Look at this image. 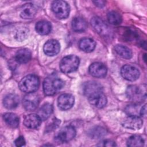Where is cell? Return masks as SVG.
Here are the masks:
<instances>
[{
    "label": "cell",
    "instance_id": "8992f818",
    "mask_svg": "<svg viewBox=\"0 0 147 147\" xmlns=\"http://www.w3.org/2000/svg\"><path fill=\"white\" fill-rule=\"evenodd\" d=\"M76 130L72 126L63 127L55 136V140L59 143L67 142L72 140L76 135Z\"/></svg>",
    "mask_w": 147,
    "mask_h": 147
},
{
    "label": "cell",
    "instance_id": "2e32d148",
    "mask_svg": "<svg viewBox=\"0 0 147 147\" xmlns=\"http://www.w3.org/2000/svg\"><path fill=\"white\" fill-rule=\"evenodd\" d=\"M98 91H103V88L99 83L96 82H87L83 86V92L87 96Z\"/></svg>",
    "mask_w": 147,
    "mask_h": 147
},
{
    "label": "cell",
    "instance_id": "d6a6232c",
    "mask_svg": "<svg viewBox=\"0 0 147 147\" xmlns=\"http://www.w3.org/2000/svg\"><path fill=\"white\" fill-rule=\"evenodd\" d=\"M14 143L17 146H22L25 144V140L22 136H20L15 140Z\"/></svg>",
    "mask_w": 147,
    "mask_h": 147
},
{
    "label": "cell",
    "instance_id": "ac0fdd59",
    "mask_svg": "<svg viewBox=\"0 0 147 147\" xmlns=\"http://www.w3.org/2000/svg\"><path fill=\"white\" fill-rule=\"evenodd\" d=\"M20 99L17 95L9 94L6 95L3 99L4 106L8 109H13L17 107L19 104Z\"/></svg>",
    "mask_w": 147,
    "mask_h": 147
},
{
    "label": "cell",
    "instance_id": "f546056e",
    "mask_svg": "<svg viewBox=\"0 0 147 147\" xmlns=\"http://www.w3.org/2000/svg\"><path fill=\"white\" fill-rule=\"evenodd\" d=\"M29 33L28 29L26 28H21L19 29L16 33V38L18 41H22L27 38Z\"/></svg>",
    "mask_w": 147,
    "mask_h": 147
},
{
    "label": "cell",
    "instance_id": "6da1fadb",
    "mask_svg": "<svg viewBox=\"0 0 147 147\" xmlns=\"http://www.w3.org/2000/svg\"><path fill=\"white\" fill-rule=\"evenodd\" d=\"M63 86V81L55 74H52L45 79L43 82V90L45 95H53Z\"/></svg>",
    "mask_w": 147,
    "mask_h": 147
},
{
    "label": "cell",
    "instance_id": "52a82bcc",
    "mask_svg": "<svg viewBox=\"0 0 147 147\" xmlns=\"http://www.w3.org/2000/svg\"><path fill=\"white\" fill-rule=\"evenodd\" d=\"M92 26L100 36L109 37L111 34V31L109 26L99 17H94L91 20Z\"/></svg>",
    "mask_w": 147,
    "mask_h": 147
},
{
    "label": "cell",
    "instance_id": "1f68e13d",
    "mask_svg": "<svg viewBox=\"0 0 147 147\" xmlns=\"http://www.w3.org/2000/svg\"><path fill=\"white\" fill-rule=\"evenodd\" d=\"M60 122V121L58 120V119H56V118L53 119V120L50 123L51 125H48L47 129H50L51 130L56 129V127L58 126V125L59 124Z\"/></svg>",
    "mask_w": 147,
    "mask_h": 147
},
{
    "label": "cell",
    "instance_id": "ba28073f",
    "mask_svg": "<svg viewBox=\"0 0 147 147\" xmlns=\"http://www.w3.org/2000/svg\"><path fill=\"white\" fill-rule=\"evenodd\" d=\"M122 76L127 80L135 81L140 76V71L135 67L131 65H125L121 69Z\"/></svg>",
    "mask_w": 147,
    "mask_h": 147
},
{
    "label": "cell",
    "instance_id": "7c38bea8",
    "mask_svg": "<svg viewBox=\"0 0 147 147\" xmlns=\"http://www.w3.org/2000/svg\"><path fill=\"white\" fill-rule=\"evenodd\" d=\"M74 97L69 94H63L57 99V106L60 110L64 111L70 109L74 104Z\"/></svg>",
    "mask_w": 147,
    "mask_h": 147
},
{
    "label": "cell",
    "instance_id": "8fae6325",
    "mask_svg": "<svg viewBox=\"0 0 147 147\" xmlns=\"http://www.w3.org/2000/svg\"><path fill=\"white\" fill-rule=\"evenodd\" d=\"M22 103L27 111H33L37 109L39 104L38 96L33 92L28 93L24 96Z\"/></svg>",
    "mask_w": 147,
    "mask_h": 147
},
{
    "label": "cell",
    "instance_id": "7402d4cb",
    "mask_svg": "<svg viewBox=\"0 0 147 147\" xmlns=\"http://www.w3.org/2000/svg\"><path fill=\"white\" fill-rule=\"evenodd\" d=\"M36 30L41 35L49 34L52 29V26L49 22L47 21H40L36 24Z\"/></svg>",
    "mask_w": 147,
    "mask_h": 147
},
{
    "label": "cell",
    "instance_id": "e0dca14e",
    "mask_svg": "<svg viewBox=\"0 0 147 147\" xmlns=\"http://www.w3.org/2000/svg\"><path fill=\"white\" fill-rule=\"evenodd\" d=\"M37 13V8L32 3H28L25 4L21 9L20 16L24 19L33 18Z\"/></svg>",
    "mask_w": 147,
    "mask_h": 147
},
{
    "label": "cell",
    "instance_id": "d4e9b609",
    "mask_svg": "<svg viewBox=\"0 0 147 147\" xmlns=\"http://www.w3.org/2000/svg\"><path fill=\"white\" fill-rule=\"evenodd\" d=\"M115 51L122 58L129 59L132 57L131 51L127 47L123 45H116L114 47Z\"/></svg>",
    "mask_w": 147,
    "mask_h": 147
},
{
    "label": "cell",
    "instance_id": "5b68a950",
    "mask_svg": "<svg viewBox=\"0 0 147 147\" xmlns=\"http://www.w3.org/2000/svg\"><path fill=\"white\" fill-rule=\"evenodd\" d=\"M52 10L57 18L65 19L69 16L70 7L64 1H55L52 3Z\"/></svg>",
    "mask_w": 147,
    "mask_h": 147
},
{
    "label": "cell",
    "instance_id": "4fadbf2b",
    "mask_svg": "<svg viewBox=\"0 0 147 147\" xmlns=\"http://www.w3.org/2000/svg\"><path fill=\"white\" fill-rule=\"evenodd\" d=\"M107 69L106 65L100 62L93 63L89 67L90 74L95 78H104L107 74Z\"/></svg>",
    "mask_w": 147,
    "mask_h": 147
},
{
    "label": "cell",
    "instance_id": "5bb4252c",
    "mask_svg": "<svg viewBox=\"0 0 147 147\" xmlns=\"http://www.w3.org/2000/svg\"><path fill=\"white\" fill-rule=\"evenodd\" d=\"M60 45L59 42L56 40H49L47 41L44 45L43 50L47 55L53 56L56 55L60 51Z\"/></svg>",
    "mask_w": 147,
    "mask_h": 147
},
{
    "label": "cell",
    "instance_id": "9c48e42d",
    "mask_svg": "<svg viewBox=\"0 0 147 147\" xmlns=\"http://www.w3.org/2000/svg\"><path fill=\"white\" fill-rule=\"evenodd\" d=\"M122 125L126 128L131 130L140 129L142 125L143 121L139 116L129 115L124 118L122 121Z\"/></svg>",
    "mask_w": 147,
    "mask_h": 147
},
{
    "label": "cell",
    "instance_id": "44dd1931",
    "mask_svg": "<svg viewBox=\"0 0 147 147\" xmlns=\"http://www.w3.org/2000/svg\"><path fill=\"white\" fill-rule=\"evenodd\" d=\"M71 25L72 29L76 32H83L87 27V22L82 17L74 18L72 21Z\"/></svg>",
    "mask_w": 147,
    "mask_h": 147
},
{
    "label": "cell",
    "instance_id": "484cf974",
    "mask_svg": "<svg viewBox=\"0 0 147 147\" xmlns=\"http://www.w3.org/2000/svg\"><path fill=\"white\" fill-rule=\"evenodd\" d=\"M126 143L127 145L130 147H140L144 145V140L139 135H133L129 137Z\"/></svg>",
    "mask_w": 147,
    "mask_h": 147
},
{
    "label": "cell",
    "instance_id": "603a6c76",
    "mask_svg": "<svg viewBox=\"0 0 147 147\" xmlns=\"http://www.w3.org/2000/svg\"><path fill=\"white\" fill-rule=\"evenodd\" d=\"M53 108L52 105L50 103H46L44 104L39 109L38 115L41 120L45 121L51 116L53 113Z\"/></svg>",
    "mask_w": 147,
    "mask_h": 147
},
{
    "label": "cell",
    "instance_id": "83f0119b",
    "mask_svg": "<svg viewBox=\"0 0 147 147\" xmlns=\"http://www.w3.org/2000/svg\"><path fill=\"white\" fill-rule=\"evenodd\" d=\"M106 134V130L101 127H95L89 131V135L92 138H99Z\"/></svg>",
    "mask_w": 147,
    "mask_h": 147
},
{
    "label": "cell",
    "instance_id": "4316f807",
    "mask_svg": "<svg viewBox=\"0 0 147 147\" xmlns=\"http://www.w3.org/2000/svg\"><path fill=\"white\" fill-rule=\"evenodd\" d=\"M107 20L109 23L113 25H119L122 22L121 16L117 11H111L107 14Z\"/></svg>",
    "mask_w": 147,
    "mask_h": 147
},
{
    "label": "cell",
    "instance_id": "cb8c5ba5",
    "mask_svg": "<svg viewBox=\"0 0 147 147\" xmlns=\"http://www.w3.org/2000/svg\"><path fill=\"white\" fill-rule=\"evenodd\" d=\"M3 119L9 126L12 127H17L19 125V117L13 113H6L3 114Z\"/></svg>",
    "mask_w": 147,
    "mask_h": 147
},
{
    "label": "cell",
    "instance_id": "3957f363",
    "mask_svg": "<svg viewBox=\"0 0 147 147\" xmlns=\"http://www.w3.org/2000/svg\"><path fill=\"white\" fill-rule=\"evenodd\" d=\"M40 80L35 75H28L24 77L19 83L20 89L25 92L31 93L36 91L39 87Z\"/></svg>",
    "mask_w": 147,
    "mask_h": 147
},
{
    "label": "cell",
    "instance_id": "836d02e7",
    "mask_svg": "<svg viewBox=\"0 0 147 147\" xmlns=\"http://www.w3.org/2000/svg\"><path fill=\"white\" fill-rule=\"evenodd\" d=\"M146 115V105H144L141 107L140 115L141 117H145Z\"/></svg>",
    "mask_w": 147,
    "mask_h": 147
},
{
    "label": "cell",
    "instance_id": "4dcf8cb0",
    "mask_svg": "<svg viewBox=\"0 0 147 147\" xmlns=\"http://www.w3.org/2000/svg\"><path fill=\"white\" fill-rule=\"evenodd\" d=\"M97 146H109V147H111V146H116V144L112 140H103V141L100 142L97 145Z\"/></svg>",
    "mask_w": 147,
    "mask_h": 147
},
{
    "label": "cell",
    "instance_id": "e575fe53",
    "mask_svg": "<svg viewBox=\"0 0 147 147\" xmlns=\"http://www.w3.org/2000/svg\"><path fill=\"white\" fill-rule=\"evenodd\" d=\"M96 6L98 7H103L105 5V2L103 1H94L93 2Z\"/></svg>",
    "mask_w": 147,
    "mask_h": 147
},
{
    "label": "cell",
    "instance_id": "277c9868",
    "mask_svg": "<svg viewBox=\"0 0 147 147\" xmlns=\"http://www.w3.org/2000/svg\"><path fill=\"white\" fill-rule=\"evenodd\" d=\"M80 60L75 55H68L63 57L60 63V68L61 72L69 74L75 71L79 67Z\"/></svg>",
    "mask_w": 147,
    "mask_h": 147
},
{
    "label": "cell",
    "instance_id": "d6986e66",
    "mask_svg": "<svg viewBox=\"0 0 147 147\" xmlns=\"http://www.w3.org/2000/svg\"><path fill=\"white\" fill-rule=\"evenodd\" d=\"M31 59V52L26 48L18 50L15 55V60L19 63H26Z\"/></svg>",
    "mask_w": 147,
    "mask_h": 147
},
{
    "label": "cell",
    "instance_id": "9a60e30c",
    "mask_svg": "<svg viewBox=\"0 0 147 147\" xmlns=\"http://www.w3.org/2000/svg\"><path fill=\"white\" fill-rule=\"evenodd\" d=\"M41 121L38 114H30L25 116L24 120V124L28 128L34 129L40 126Z\"/></svg>",
    "mask_w": 147,
    "mask_h": 147
},
{
    "label": "cell",
    "instance_id": "f1b7e54d",
    "mask_svg": "<svg viewBox=\"0 0 147 147\" xmlns=\"http://www.w3.org/2000/svg\"><path fill=\"white\" fill-rule=\"evenodd\" d=\"M138 103L134 104L132 105H129L126 108V113L128 114L129 115H135V116H138V114L140 115V112L141 107L139 108L138 106Z\"/></svg>",
    "mask_w": 147,
    "mask_h": 147
},
{
    "label": "cell",
    "instance_id": "30bf717a",
    "mask_svg": "<svg viewBox=\"0 0 147 147\" xmlns=\"http://www.w3.org/2000/svg\"><path fill=\"white\" fill-rule=\"evenodd\" d=\"M87 97L90 103L97 108H102L107 103V98L103 91L94 92Z\"/></svg>",
    "mask_w": 147,
    "mask_h": 147
},
{
    "label": "cell",
    "instance_id": "7a4b0ae2",
    "mask_svg": "<svg viewBox=\"0 0 147 147\" xmlns=\"http://www.w3.org/2000/svg\"><path fill=\"white\" fill-rule=\"evenodd\" d=\"M146 86L142 87L137 85H130L127 87L126 91L127 98L135 103L143 102L146 97Z\"/></svg>",
    "mask_w": 147,
    "mask_h": 147
},
{
    "label": "cell",
    "instance_id": "ffe728a7",
    "mask_svg": "<svg viewBox=\"0 0 147 147\" xmlns=\"http://www.w3.org/2000/svg\"><path fill=\"white\" fill-rule=\"evenodd\" d=\"M79 48L85 52L93 51L96 46L95 41L90 38H84L82 39L79 44Z\"/></svg>",
    "mask_w": 147,
    "mask_h": 147
}]
</instances>
